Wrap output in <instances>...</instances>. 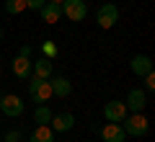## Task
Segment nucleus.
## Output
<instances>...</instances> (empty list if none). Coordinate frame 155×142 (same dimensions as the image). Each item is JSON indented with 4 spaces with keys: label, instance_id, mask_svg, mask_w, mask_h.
Instances as JSON below:
<instances>
[{
    "label": "nucleus",
    "instance_id": "10",
    "mask_svg": "<svg viewBox=\"0 0 155 142\" xmlns=\"http://www.w3.org/2000/svg\"><path fill=\"white\" fill-rule=\"evenodd\" d=\"M49 85H52V96H60V98H67L72 93V83H70V78H65V75L49 78Z\"/></svg>",
    "mask_w": 155,
    "mask_h": 142
},
{
    "label": "nucleus",
    "instance_id": "14",
    "mask_svg": "<svg viewBox=\"0 0 155 142\" xmlns=\"http://www.w3.org/2000/svg\"><path fill=\"white\" fill-rule=\"evenodd\" d=\"M39 13H41V21H47V23H57L62 18V8L57 5V3H49V0L44 3V8Z\"/></svg>",
    "mask_w": 155,
    "mask_h": 142
},
{
    "label": "nucleus",
    "instance_id": "25",
    "mask_svg": "<svg viewBox=\"0 0 155 142\" xmlns=\"http://www.w3.org/2000/svg\"><path fill=\"white\" fill-rule=\"evenodd\" d=\"M0 96H3V93H0Z\"/></svg>",
    "mask_w": 155,
    "mask_h": 142
},
{
    "label": "nucleus",
    "instance_id": "23",
    "mask_svg": "<svg viewBox=\"0 0 155 142\" xmlns=\"http://www.w3.org/2000/svg\"><path fill=\"white\" fill-rule=\"evenodd\" d=\"M49 3H57V5H60V3H62V0H49Z\"/></svg>",
    "mask_w": 155,
    "mask_h": 142
},
{
    "label": "nucleus",
    "instance_id": "2",
    "mask_svg": "<svg viewBox=\"0 0 155 142\" xmlns=\"http://www.w3.org/2000/svg\"><path fill=\"white\" fill-rule=\"evenodd\" d=\"M122 129H124V134L142 137V134H147V129H150V121L145 119L142 114H127V116L122 119Z\"/></svg>",
    "mask_w": 155,
    "mask_h": 142
},
{
    "label": "nucleus",
    "instance_id": "21",
    "mask_svg": "<svg viewBox=\"0 0 155 142\" xmlns=\"http://www.w3.org/2000/svg\"><path fill=\"white\" fill-rule=\"evenodd\" d=\"M21 137H23V134H21L18 129H16V132H8V134H5V142H21Z\"/></svg>",
    "mask_w": 155,
    "mask_h": 142
},
{
    "label": "nucleus",
    "instance_id": "16",
    "mask_svg": "<svg viewBox=\"0 0 155 142\" xmlns=\"http://www.w3.org/2000/svg\"><path fill=\"white\" fill-rule=\"evenodd\" d=\"M52 116H54V114H52L49 106H47V104H39V109L34 111V124H49Z\"/></svg>",
    "mask_w": 155,
    "mask_h": 142
},
{
    "label": "nucleus",
    "instance_id": "20",
    "mask_svg": "<svg viewBox=\"0 0 155 142\" xmlns=\"http://www.w3.org/2000/svg\"><path fill=\"white\" fill-rule=\"evenodd\" d=\"M145 91H155V75H153V72L145 75Z\"/></svg>",
    "mask_w": 155,
    "mask_h": 142
},
{
    "label": "nucleus",
    "instance_id": "6",
    "mask_svg": "<svg viewBox=\"0 0 155 142\" xmlns=\"http://www.w3.org/2000/svg\"><path fill=\"white\" fill-rule=\"evenodd\" d=\"M124 106H127L129 114H142V109L147 106V93L142 91V88H132L127 96V101H124Z\"/></svg>",
    "mask_w": 155,
    "mask_h": 142
},
{
    "label": "nucleus",
    "instance_id": "3",
    "mask_svg": "<svg viewBox=\"0 0 155 142\" xmlns=\"http://www.w3.org/2000/svg\"><path fill=\"white\" fill-rule=\"evenodd\" d=\"M60 8H62V16L70 18V21H83V18L88 16V5H85V0H62Z\"/></svg>",
    "mask_w": 155,
    "mask_h": 142
},
{
    "label": "nucleus",
    "instance_id": "24",
    "mask_svg": "<svg viewBox=\"0 0 155 142\" xmlns=\"http://www.w3.org/2000/svg\"><path fill=\"white\" fill-rule=\"evenodd\" d=\"M0 39H3V28H0Z\"/></svg>",
    "mask_w": 155,
    "mask_h": 142
},
{
    "label": "nucleus",
    "instance_id": "5",
    "mask_svg": "<svg viewBox=\"0 0 155 142\" xmlns=\"http://www.w3.org/2000/svg\"><path fill=\"white\" fill-rule=\"evenodd\" d=\"M96 21H98L101 28H111L119 21V8H116L114 3H104V5L98 8V13H96Z\"/></svg>",
    "mask_w": 155,
    "mask_h": 142
},
{
    "label": "nucleus",
    "instance_id": "1",
    "mask_svg": "<svg viewBox=\"0 0 155 142\" xmlns=\"http://www.w3.org/2000/svg\"><path fill=\"white\" fill-rule=\"evenodd\" d=\"M28 98H31L34 104H47V101L52 98V85H49V80L31 75V83H28Z\"/></svg>",
    "mask_w": 155,
    "mask_h": 142
},
{
    "label": "nucleus",
    "instance_id": "18",
    "mask_svg": "<svg viewBox=\"0 0 155 142\" xmlns=\"http://www.w3.org/2000/svg\"><path fill=\"white\" fill-rule=\"evenodd\" d=\"M41 52H44V57H49V60H52V57L57 54V44L47 39V41H41Z\"/></svg>",
    "mask_w": 155,
    "mask_h": 142
},
{
    "label": "nucleus",
    "instance_id": "11",
    "mask_svg": "<svg viewBox=\"0 0 155 142\" xmlns=\"http://www.w3.org/2000/svg\"><path fill=\"white\" fill-rule=\"evenodd\" d=\"M129 67H132V72L137 78H145L147 72H153V60L147 54H134L132 62H129Z\"/></svg>",
    "mask_w": 155,
    "mask_h": 142
},
{
    "label": "nucleus",
    "instance_id": "9",
    "mask_svg": "<svg viewBox=\"0 0 155 142\" xmlns=\"http://www.w3.org/2000/svg\"><path fill=\"white\" fill-rule=\"evenodd\" d=\"M31 57H21V54H16L13 57V62H11V70H13V75L18 78V80H26V78H31Z\"/></svg>",
    "mask_w": 155,
    "mask_h": 142
},
{
    "label": "nucleus",
    "instance_id": "7",
    "mask_svg": "<svg viewBox=\"0 0 155 142\" xmlns=\"http://www.w3.org/2000/svg\"><path fill=\"white\" fill-rule=\"evenodd\" d=\"M127 106H124V101H109V104L104 106V116L106 121H114V124H122V119L127 116Z\"/></svg>",
    "mask_w": 155,
    "mask_h": 142
},
{
    "label": "nucleus",
    "instance_id": "22",
    "mask_svg": "<svg viewBox=\"0 0 155 142\" xmlns=\"http://www.w3.org/2000/svg\"><path fill=\"white\" fill-rule=\"evenodd\" d=\"M18 54H21V57H31L34 49H31V47H21V52H18Z\"/></svg>",
    "mask_w": 155,
    "mask_h": 142
},
{
    "label": "nucleus",
    "instance_id": "19",
    "mask_svg": "<svg viewBox=\"0 0 155 142\" xmlns=\"http://www.w3.org/2000/svg\"><path fill=\"white\" fill-rule=\"evenodd\" d=\"M44 3H47V0H26V8H31V11H41Z\"/></svg>",
    "mask_w": 155,
    "mask_h": 142
},
{
    "label": "nucleus",
    "instance_id": "15",
    "mask_svg": "<svg viewBox=\"0 0 155 142\" xmlns=\"http://www.w3.org/2000/svg\"><path fill=\"white\" fill-rule=\"evenodd\" d=\"M31 142H54V132L49 124H36V129L31 132Z\"/></svg>",
    "mask_w": 155,
    "mask_h": 142
},
{
    "label": "nucleus",
    "instance_id": "17",
    "mask_svg": "<svg viewBox=\"0 0 155 142\" xmlns=\"http://www.w3.org/2000/svg\"><path fill=\"white\" fill-rule=\"evenodd\" d=\"M26 11V0H5V13L18 16V13Z\"/></svg>",
    "mask_w": 155,
    "mask_h": 142
},
{
    "label": "nucleus",
    "instance_id": "13",
    "mask_svg": "<svg viewBox=\"0 0 155 142\" xmlns=\"http://www.w3.org/2000/svg\"><path fill=\"white\" fill-rule=\"evenodd\" d=\"M31 75L49 80V78H52V60H49V57H39L36 62H31Z\"/></svg>",
    "mask_w": 155,
    "mask_h": 142
},
{
    "label": "nucleus",
    "instance_id": "8",
    "mask_svg": "<svg viewBox=\"0 0 155 142\" xmlns=\"http://www.w3.org/2000/svg\"><path fill=\"white\" fill-rule=\"evenodd\" d=\"M52 132H57V134H62V132H70L72 127H75V116L70 114V111H62V114H54L49 121Z\"/></svg>",
    "mask_w": 155,
    "mask_h": 142
},
{
    "label": "nucleus",
    "instance_id": "12",
    "mask_svg": "<svg viewBox=\"0 0 155 142\" xmlns=\"http://www.w3.org/2000/svg\"><path fill=\"white\" fill-rule=\"evenodd\" d=\"M124 129H122V124H114V121H109V124L101 129V140L104 142H124Z\"/></svg>",
    "mask_w": 155,
    "mask_h": 142
},
{
    "label": "nucleus",
    "instance_id": "4",
    "mask_svg": "<svg viewBox=\"0 0 155 142\" xmlns=\"http://www.w3.org/2000/svg\"><path fill=\"white\" fill-rule=\"evenodd\" d=\"M23 98L21 96H13V93H3L0 96V111L5 116H21L23 114Z\"/></svg>",
    "mask_w": 155,
    "mask_h": 142
}]
</instances>
